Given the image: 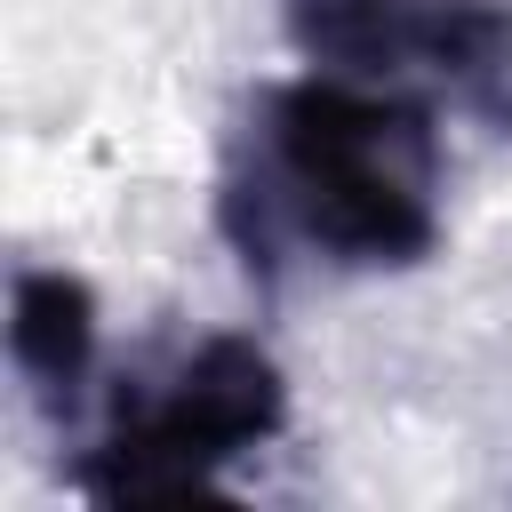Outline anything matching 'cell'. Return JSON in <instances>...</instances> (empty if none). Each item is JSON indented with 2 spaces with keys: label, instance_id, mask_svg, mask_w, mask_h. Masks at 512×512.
I'll return each instance as SVG.
<instances>
[{
  "label": "cell",
  "instance_id": "cell-1",
  "mask_svg": "<svg viewBox=\"0 0 512 512\" xmlns=\"http://www.w3.org/2000/svg\"><path fill=\"white\" fill-rule=\"evenodd\" d=\"M216 224L256 280L288 256L328 272H416L440 248V128L416 96L360 72H296L256 88Z\"/></svg>",
  "mask_w": 512,
  "mask_h": 512
},
{
  "label": "cell",
  "instance_id": "cell-2",
  "mask_svg": "<svg viewBox=\"0 0 512 512\" xmlns=\"http://www.w3.org/2000/svg\"><path fill=\"white\" fill-rule=\"evenodd\" d=\"M288 432V376L256 336H200L160 384H128L96 448L72 464L80 496L152 504V496H208L240 456Z\"/></svg>",
  "mask_w": 512,
  "mask_h": 512
},
{
  "label": "cell",
  "instance_id": "cell-3",
  "mask_svg": "<svg viewBox=\"0 0 512 512\" xmlns=\"http://www.w3.org/2000/svg\"><path fill=\"white\" fill-rule=\"evenodd\" d=\"M8 368L24 400L48 424H72L88 408L96 376V288L56 264H24L8 280Z\"/></svg>",
  "mask_w": 512,
  "mask_h": 512
},
{
  "label": "cell",
  "instance_id": "cell-4",
  "mask_svg": "<svg viewBox=\"0 0 512 512\" xmlns=\"http://www.w3.org/2000/svg\"><path fill=\"white\" fill-rule=\"evenodd\" d=\"M280 16L304 64L392 80V72H432L456 0H280Z\"/></svg>",
  "mask_w": 512,
  "mask_h": 512
}]
</instances>
